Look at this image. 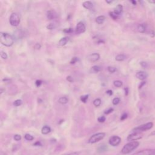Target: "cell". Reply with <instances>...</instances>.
I'll use <instances>...</instances> for the list:
<instances>
[{
    "label": "cell",
    "mask_w": 155,
    "mask_h": 155,
    "mask_svg": "<svg viewBox=\"0 0 155 155\" xmlns=\"http://www.w3.org/2000/svg\"><path fill=\"white\" fill-rule=\"evenodd\" d=\"M0 41L2 45L7 47H10L14 43V39L9 33L1 32L0 34Z\"/></svg>",
    "instance_id": "cell-1"
},
{
    "label": "cell",
    "mask_w": 155,
    "mask_h": 155,
    "mask_svg": "<svg viewBox=\"0 0 155 155\" xmlns=\"http://www.w3.org/2000/svg\"><path fill=\"white\" fill-rule=\"evenodd\" d=\"M139 145V142L137 141H132L126 143L121 150V153L123 154H128L134 150Z\"/></svg>",
    "instance_id": "cell-2"
},
{
    "label": "cell",
    "mask_w": 155,
    "mask_h": 155,
    "mask_svg": "<svg viewBox=\"0 0 155 155\" xmlns=\"http://www.w3.org/2000/svg\"><path fill=\"white\" fill-rule=\"evenodd\" d=\"M153 127V123L151 122L140 125L137 127H135L133 129V132H138V133H142V131H145L147 130H150Z\"/></svg>",
    "instance_id": "cell-3"
},
{
    "label": "cell",
    "mask_w": 155,
    "mask_h": 155,
    "mask_svg": "<svg viewBox=\"0 0 155 155\" xmlns=\"http://www.w3.org/2000/svg\"><path fill=\"white\" fill-rule=\"evenodd\" d=\"M105 136V133H97L92 135L88 139L89 143H96L104 138Z\"/></svg>",
    "instance_id": "cell-4"
},
{
    "label": "cell",
    "mask_w": 155,
    "mask_h": 155,
    "mask_svg": "<svg viewBox=\"0 0 155 155\" xmlns=\"http://www.w3.org/2000/svg\"><path fill=\"white\" fill-rule=\"evenodd\" d=\"M9 22L12 26H18L20 23V18L18 14L16 13H12L9 18Z\"/></svg>",
    "instance_id": "cell-5"
},
{
    "label": "cell",
    "mask_w": 155,
    "mask_h": 155,
    "mask_svg": "<svg viewBox=\"0 0 155 155\" xmlns=\"http://www.w3.org/2000/svg\"><path fill=\"white\" fill-rule=\"evenodd\" d=\"M143 135L142 133H138V132H133L130 134H129L127 137V140L130 142L132 141H136V140L140 139L142 137Z\"/></svg>",
    "instance_id": "cell-6"
},
{
    "label": "cell",
    "mask_w": 155,
    "mask_h": 155,
    "mask_svg": "<svg viewBox=\"0 0 155 155\" xmlns=\"http://www.w3.org/2000/svg\"><path fill=\"white\" fill-rule=\"evenodd\" d=\"M131 155H155V149H145L140 150Z\"/></svg>",
    "instance_id": "cell-7"
},
{
    "label": "cell",
    "mask_w": 155,
    "mask_h": 155,
    "mask_svg": "<svg viewBox=\"0 0 155 155\" xmlns=\"http://www.w3.org/2000/svg\"><path fill=\"white\" fill-rule=\"evenodd\" d=\"M121 142V138L117 136H111L109 140L108 143L113 147L117 146Z\"/></svg>",
    "instance_id": "cell-8"
},
{
    "label": "cell",
    "mask_w": 155,
    "mask_h": 155,
    "mask_svg": "<svg viewBox=\"0 0 155 155\" xmlns=\"http://www.w3.org/2000/svg\"><path fill=\"white\" fill-rule=\"evenodd\" d=\"M85 31V25L84 23L82 21L79 22L77 24L76 27V32L78 34L82 33Z\"/></svg>",
    "instance_id": "cell-9"
},
{
    "label": "cell",
    "mask_w": 155,
    "mask_h": 155,
    "mask_svg": "<svg viewBox=\"0 0 155 155\" xmlns=\"http://www.w3.org/2000/svg\"><path fill=\"white\" fill-rule=\"evenodd\" d=\"M100 58V55L97 53H93L87 56V59L91 62H96Z\"/></svg>",
    "instance_id": "cell-10"
},
{
    "label": "cell",
    "mask_w": 155,
    "mask_h": 155,
    "mask_svg": "<svg viewBox=\"0 0 155 155\" xmlns=\"http://www.w3.org/2000/svg\"><path fill=\"white\" fill-rule=\"evenodd\" d=\"M147 73L145 71H138L136 73V77L140 80V81H143L145 80L147 78Z\"/></svg>",
    "instance_id": "cell-11"
},
{
    "label": "cell",
    "mask_w": 155,
    "mask_h": 155,
    "mask_svg": "<svg viewBox=\"0 0 155 155\" xmlns=\"http://www.w3.org/2000/svg\"><path fill=\"white\" fill-rule=\"evenodd\" d=\"M56 14L54 10H48L47 13V17L48 20H52L56 18Z\"/></svg>",
    "instance_id": "cell-12"
},
{
    "label": "cell",
    "mask_w": 155,
    "mask_h": 155,
    "mask_svg": "<svg viewBox=\"0 0 155 155\" xmlns=\"http://www.w3.org/2000/svg\"><path fill=\"white\" fill-rule=\"evenodd\" d=\"M122 9H123V7L121 4H117L116 5V7H115V8H114V13L116 15H119L122 12Z\"/></svg>",
    "instance_id": "cell-13"
},
{
    "label": "cell",
    "mask_w": 155,
    "mask_h": 155,
    "mask_svg": "<svg viewBox=\"0 0 155 155\" xmlns=\"http://www.w3.org/2000/svg\"><path fill=\"white\" fill-rule=\"evenodd\" d=\"M82 6L86 8V9H88V10H90L93 8V3L91 2V1H85L83 2L82 4Z\"/></svg>",
    "instance_id": "cell-14"
},
{
    "label": "cell",
    "mask_w": 155,
    "mask_h": 155,
    "mask_svg": "<svg viewBox=\"0 0 155 155\" xmlns=\"http://www.w3.org/2000/svg\"><path fill=\"white\" fill-rule=\"evenodd\" d=\"M51 131V128L48 125L44 126L41 129V133L43 134H47Z\"/></svg>",
    "instance_id": "cell-15"
},
{
    "label": "cell",
    "mask_w": 155,
    "mask_h": 155,
    "mask_svg": "<svg viewBox=\"0 0 155 155\" xmlns=\"http://www.w3.org/2000/svg\"><path fill=\"white\" fill-rule=\"evenodd\" d=\"M105 20V17L103 15L99 16L96 18V22L98 24H101L104 23Z\"/></svg>",
    "instance_id": "cell-16"
},
{
    "label": "cell",
    "mask_w": 155,
    "mask_h": 155,
    "mask_svg": "<svg viewBox=\"0 0 155 155\" xmlns=\"http://www.w3.org/2000/svg\"><path fill=\"white\" fill-rule=\"evenodd\" d=\"M146 30V25L145 24H140L137 26V30L140 33H144Z\"/></svg>",
    "instance_id": "cell-17"
},
{
    "label": "cell",
    "mask_w": 155,
    "mask_h": 155,
    "mask_svg": "<svg viewBox=\"0 0 155 155\" xmlns=\"http://www.w3.org/2000/svg\"><path fill=\"white\" fill-rule=\"evenodd\" d=\"M68 41V38L67 37H64V38H62L59 41V44L61 46H63V45H65L67 42Z\"/></svg>",
    "instance_id": "cell-18"
},
{
    "label": "cell",
    "mask_w": 155,
    "mask_h": 155,
    "mask_svg": "<svg viewBox=\"0 0 155 155\" xmlns=\"http://www.w3.org/2000/svg\"><path fill=\"white\" fill-rule=\"evenodd\" d=\"M126 59V56L123 54H119L117 55L115 58V59L117 61H122Z\"/></svg>",
    "instance_id": "cell-19"
},
{
    "label": "cell",
    "mask_w": 155,
    "mask_h": 155,
    "mask_svg": "<svg viewBox=\"0 0 155 155\" xmlns=\"http://www.w3.org/2000/svg\"><path fill=\"white\" fill-rule=\"evenodd\" d=\"M68 99L66 97H61L58 99V102L61 104H65L68 102Z\"/></svg>",
    "instance_id": "cell-20"
},
{
    "label": "cell",
    "mask_w": 155,
    "mask_h": 155,
    "mask_svg": "<svg viewBox=\"0 0 155 155\" xmlns=\"http://www.w3.org/2000/svg\"><path fill=\"white\" fill-rule=\"evenodd\" d=\"M91 70L93 73H98L99 71H101V67L97 66V65H94L91 67Z\"/></svg>",
    "instance_id": "cell-21"
},
{
    "label": "cell",
    "mask_w": 155,
    "mask_h": 155,
    "mask_svg": "<svg viewBox=\"0 0 155 155\" xmlns=\"http://www.w3.org/2000/svg\"><path fill=\"white\" fill-rule=\"evenodd\" d=\"M107 150V147L104 145H101V147H99L97 149V151L99 152V153H103L104 151H105L106 150Z\"/></svg>",
    "instance_id": "cell-22"
},
{
    "label": "cell",
    "mask_w": 155,
    "mask_h": 155,
    "mask_svg": "<svg viewBox=\"0 0 155 155\" xmlns=\"http://www.w3.org/2000/svg\"><path fill=\"white\" fill-rule=\"evenodd\" d=\"M101 104V100L99 98H97L93 101V105L95 107H99Z\"/></svg>",
    "instance_id": "cell-23"
},
{
    "label": "cell",
    "mask_w": 155,
    "mask_h": 155,
    "mask_svg": "<svg viewBox=\"0 0 155 155\" xmlns=\"http://www.w3.org/2000/svg\"><path fill=\"white\" fill-rule=\"evenodd\" d=\"M113 84L115 87H120L122 86V82L120 81L117 80V81H114L113 82Z\"/></svg>",
    "instance_id": "cell-24"
},
{
    "label": "cell",
    "mask_w": 155,
    "mask_h": 155,
    "mask_svg": "<svg viewBox=\"0 0 155 155\" xmlns=\"http://www.w3.org/2000/svg\"><path fill=\"white\" fill-rule=\"evenodd\" d=\"M88 99V94H86V95H83V96H81V97H80V99L81 101L84 102V103H85L87 101V99Z\"/></svg>",
    "instance_id": "cell-25"
},
{
    "label": "cell",
    "mask_w": 155,
    "mask_h": 155,
    "mask_svg": "<svg viewBox=\"0 0 155 155\" xmlns=\"http://www.w3.org/2000/svg\"><path fill=\"white\" fill-rule=\"evenodd\" d=\"M24 138L27 140H33L34 137L33 136H31L30 134H25L24 136Z\"/></svg>",
    "instance_id": "cell-26"
},
{
    "label": "cell",
    "mask_w": 155,
    "mask_h": 155,
    "mask_svg": "<svg viewBox=\"0 0 155 155\" xmlns=\"http://www.w3.org/2000/svg\"><path fill=\"white\" fill-rule=\"evenodd\" d=\"M22 103V101L21 99H16V101H14L13 102V105L16 107H18L19 105H21Z\"/></svg>",
    "instance_id": "cell-27"
},
{
    "label": "cell",
    "mask_w": 155,
    "mask_h": 155,
    "mask_svg": "<svg viewBox=\"0 0 155 155\" xmlns=\"http://www.w3.org/2000/svg\"><path fill=\"white\" fill-rule=\"evenodd\" d=\"M107 70H108V71L110 73H114V72H115V71H116V68L115 67H111V66L108 67Z\"/></svg>",
    "instance_id": "cell-28"
},
{
    "label": "cell",
    "mask_w": 155,
    "mask_h": 155,
    "mask_svg": "<svg viewBox=\"0 0 155 155\" xmlns=\"http://www.w3.org/2000/svg\"><path fill=\"white\" fill-rule=\"evenodd\" d=\"M120 102V99L119 97H114L113 99V105H117Z\"/></svg>",
    "instance_id": "cell-29"
},
{
    "label": "cell",
    "mask_w": 155,
    "mask_h": 155,
    "mask_svg": "<svg viewBox=\"0 0 155 155\" xmlns=\"http://www.w3.org/2000/svg\"><path fill=\"white\" fill-rule=\"evenodd\" d=\"M1 57L3 59H7V54L5 51H1Z\"/></svg>",
    "instance_id": "cell-30"
},
{
    "label": "cell",
    "mask_w": 155,
    "mask_h": 155,
    "mask_svg": "<svg viewBox=\"0 0 155 155\" xmlns=\"http://www.w3.org/2000/svg\"><path fill=\"white\" fill-rule=\"evenodd\" d=\"M97 120H98L99 122L103 123L105 121V117L104 116H100L97 118Z\"/></svg>",
    "instance_id": "cell-31"
},
{
    "label": "cell",
    "mask_w": 155,
    "mask_h": 155,
    "mask_svg": "<svg viewBox=\"0 0 155 155\" xmlns=\"http://www.w3.org/2000/svg\"><path fill=\"white\" fill-rule=\"evenodd\" d=\"M110 17L113 19H116L117 18V15H116L114 12H110L109 13Z\"/></svg>",
    "instance_id": "cell-32"
},
{
    "label": "cell",
    "mask_w": 155,
    "mask_h": 155,
    "mask_svg": "<svg viewBox=\"0 0 155 155\" xmlns=\"http://www.w3.org/2000/svg\"><path fill=\"white\" fill-rule=\"evenodd\" d=\"M78 61V58L77 57H73V58H72L71 59L70 64H75Z\"/></svg>",
    "instance_id": "cell-33"
},
{
    "label": "cell",
    "mask_w": 155,
    "mask_h": 155,
    "mask_svg": "<svg viewBox=\"0 0 155 155\" xmlns=\"http://www.w3.org/2000/svg\"><path fill=\"white\" fill-rule=\"evenodd\" d=\"M13 137H14V139L16 141H19L21 139V136L19 134H15Z\"/></svg>",
    "instance_id": "cell-34"
},
{
    "label": "cell",
    "mask_w": 155,
    "mask_h": 155,
    "mask_svg": "<svg viewBox=\"0 0 155 155\" xmlns=\"http://www.w3.org/2000/svg\"><path fill=\"white\" fill-rule=\"evenodd\" d=\"M113 111V108H109L108 109H107V110L105 111L104 113L106 114H108L112 113Z\"/></svg>",
    "instance_id": "cell-35"
},
{
    "label": "cell",
    "mask_w": 155,
    "mask_h": 155,
    "mask_svg": "<svg viewBox=\"0 0 155 155\" xmlns=\"http://www.w3.org/2000/svg\"><path fill=\"white\" fill-rule=\"evenodd\" d=\"M53 28H54V25L53 24H49L47 26V28L48 29V30H53Z\"/></svg>",
    "instance_id": "cell-36"
},
{
    "label": "cell",
    "mask_w": 155,
    "mask_h": 155,
    "mask_svg": "<svg viewBox=\"0 0 155 155\" xmlns=\"http://www.w3.org/2000/svg\"><path fill=\"white\" fill-rule=\"evenodd\" d=\"M35 84L36 85V87H39L41 86V85L42 84V81L41 80H36V82H35Z\"/></svg>",
    "instance_id": "cell-37"
},
{
    "label": "cell",
    "mask_w": 155,
    "mask_h": 155,
    "mask_svg": "<svg viewBox=\"0 0 155 155\" xmlns=\"http://www.w3.org/2000/svg\"><path fill=\"white\" fill-rule=\"evenodd\" d=\"M127 117V113H124V114L121 116V117H120V120H125Z\"/></svg>",
    "instance_id": "cell-38"
},
{
    "label": "cell",
    "mask_w": 155,
    "mask_h": 155,
    "mask_svg": "<svg viewBox=\"0 0 155 155\" xmlns=\"http://www.w3.org/2000/svg\"><path fill=\"white\" fill-rule=\"evenodd\" d=\"M41 47V44H40L39 43H36V44H35V45H34V48H36V49H37V50L39 49Z\"/></svg>",
    "instance_id": "cell-39"
},
{
    "label": "cell",
    "mask_w": 155,
    "mask_h": 155,
    "mask_svg": "<svg viewBox=\"0 0 155 155\" xmlns=\"http://www.w3.org/2000/svg\"><path fill=\"white\" fill-rule=\"evenodd\" d=\"M79 152H78V151H74V152H72V153L67 154H65V155H79Z\"/></svg>",
    "instance_id": "cell-40"
},
{
    "label": "cell",
    "mask_w": 155,
    "mask_h": 155,
    "mask_svg": "<svg viewBox=\"0 0 155 155\" xmlns=\"http://www.w3.org/2000/svg\"><path fill=\"white\" fill-rule=\"evenodd\" d=\"M71 31H72V29L71 28H65L64 30V31L65 32V33H70V32H71Z\"/></svg>",
    "instance_id": "cell-41"
},
{
    "label": "cell",
    "mask_w": 155,
    "mask_h": 155,
    "mask_svg": "<svg viewBox=\"0 0 155 155\" xmlns=\"http://www.w3.org/2000/svg\"><path fill=\"white\" fill-rule=\"evenodd\" d=\"M140 65L143 68H145L147 66V63L145 62H140Z\"/></svg>",
    "instance_id": "cell-42"
},
{
    "label": "cell",
    "mask_w": 155,
    "mask_h": 155,
    "mask_svg": "<svg viewBox=\"0 0 155 155\" xmlns=\"http://www.w3.org/2000/svg\"><path fill=\"white\" fill-rule=\"evenodd\" d=\"M67 80L68 81H69L70 82H71L73 81V78H71L70 76H68L67 77Z\"/></svg>",
    "instance_id": "cell-43"
},
{
    "label": "cell",
    "mask_w": 155,
    "mask_h": 155,
    "mask_svg": "<svg viewBox=\"0 0 155 155\" xmlns=\"http://www.w3.org/2000/svg\"><path fill=\"white\" fill-rule=\"evenodd\" d=\"M107 94H108L109 96H111L113 94V91L111 90H108L107 91H106Z\"/></svg>",
    "instance_id": "cell-44"
},
{
    "label": "cell",
    "mask_w": 155,
    "mask_h": 155,
    "mask_svg": "<svg viewBox=\"0 0 155 155\" xmlns=\"http://www.w3.org/2000/svg\"><path fill=\"white\" fill-rule=\"evenodd\" d=\"M145 84V81L142 82L140 83V84L139 85V88H141L142 87V86H143Z\"/></svg>",
    "instance_id": "cell-45"
},
{
    "label": "cell",
    "mask_w": 155,
    "mask_h": 155,
    "mask_svg": "<svg viewBox=\"0 0 155 155\" xmlns=\"http://www.w3.org/2000/svg\"><path fill=\"white\" fill-rule=\"evenodd\" d=\"M125 95H126V96L128 95V88H125Z\"/></svg>",
    "instance_id": "cell-46"
},
{
    "label": "cell",
    "mask_w": 155,
    "mask_h": 155,
    "mask_svg": "<svg viewBox=\"0 0 155 155\" xmlns=\"http://www.w3.org/2000/svg\"><path fill=\"white\" fill-rule=\"evenodd\" d=\"M148 2H150V3H151V4H155V1H154V0H153V1H148Z\"/></svg>",
    "instance_id": "cell-47"
},
{
    "label": "cell",
    "mask_w": 155,
    "mask_h": 155,
    "mask_svg": "<svg viewBox=\"0 0 155 155\" xmlns=\"http://www.w3.org/2000/svg\"><path fill=\"white\" fill-rule=\"evenodd\" d=\"M130 2H131L133 5H136V2L135 1H131Z\"/></svg>",
    "instance_id": "cell-48"
},
{
    "label": "cell",
    "mask_w": 155,
    "mask_h": 155,
    "mask_svg": "<svg viewBox=\"0 0 155 155\" xmlns=\"http://www.w3.org/2000/svg\"><path fill=\"white\" fill-rule=\"evenodd\" d=\"M151 135H155V130L154 131H153V132H151V133L150 134V136H151Z\"/></svg>",
    "instance_id": "cell-49"
},
{
    "label": "cell",
    "mask_w": 155,
    "mask_h": 155,
    "mask_svg": "<svg viewBox=\"0 0 155 155\" xmlns=\"http://www.w3.org/2000/svg\"><path fill=\"white\" fill-rule=\"evenodd\" d=\"M106 2L107 3H108V4H110V3H111L112 2V1H106Z\"/></svg>",
    "instance_id": "cell-50"
}]
</instances>
